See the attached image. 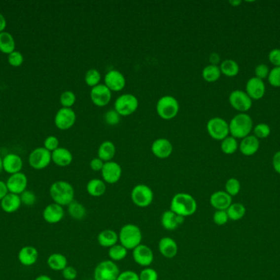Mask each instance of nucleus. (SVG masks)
<instances>
[{
    "instance_id": "32",
    "label": "nucleus",
    "mask_w": 280,
    "mask_h": 280,
    "mask_svg": "<svg viewBox=\"0 0 280 280\" xmlns=\"http://www.w3.org/2000/svg\"><path fill=\"white\" fill-rule=\"evenodd\" d=\"M47 264L53 271H63L68 266V261L62 253H53L48 256Z\"/></svg>"
},
{
    "instance_id": "31",
    "label": "nucleus",
    "mask_w": 280,
    "mask_h": 280,
    "mask_svg": "<svg viewBox=\"0 0 280 280\" xmlns=\"http://www.w3.org/2000/svg\"><path fill=\"white\" fill-rule=\"evenodd\" d=\"M116 146L111 141H105L99 146L98 150V157L104 162L112 160L116 155Z\"/></svg>"
},
{
    "instance_id": "16",
    "label": "nucleus",
    "mask_w": 280,
    "mask_h": 280,
    "mask_svg": "<svg viewBox=\"0 0 280 280\" xmlns=\"http://www.w3.org/2000/svg\"><path fill=\"white\" fill-rule=\"evenodd\" d=\"M90 99L98 107H105L111 101V91L104 84H99L91 89Z\"/></svg>"
},
{
    "instance_id": "35",
    "label": "nucleus",
    "mask_w": 280,
    "mask_h": 280,
    "mask_svg": "<svg viewBox=\"0 0 280 280\" xmlns=\"http://www.w3.org/2000/svg\"><path fill=\"white\" fill-rule=\"evenodd\" d=\"M226 212L230 220L239 221L245 216L246 209L245 205H243L242 203H232L226 210Z\"/></svg>"
},
{
    "instance_id": "50",
    "label": "nucleus",
    "mask_w": 280,
    "mask_h": 280,
    "mask_svg": "<svg viewBox=\"0 0 280 280\" xmlns=\"http://www.w3.org/2000/svg\"><path fill=\"white\" fill-rule=\"evenodd\" d=\"M23 56L18 51L12 52V54H8V62L13 67H19L23 63Z\"/></svg>"
},
{
    "instance_id": "22",
    "label": "nucleus",
    "mask_w": 280,
    "mask_h": 280,
    "mask_svg": "<svg viewBox=\"0 0 280 280\" xmlns=\"http://www.w3.org/2000/svg\"><path fill=\"white\" fill-rule=\"evenodd\" d=\"M158 251L165 258L172 259L178 253L179 246L175 239L171 237H163L158 242Z\"/></svg>"
},
{
    "instance_id": "7",
    "label": "nucleus",
    "mask_w": 280,
    "mask_h": 280,
    "mask_svg": "<svg viewBox=\"0 0 280 280\" xmlns=\"http://www.w3.org/2000/svg\"><path fill=\"white\" fill-rule=\"evenodd\" d=\"M131 198L132 202L140 208L148 207L151 205L154 193L150 187L145 184H138L135 186L131 191Z\"/></svg>"
},
{
    "instance_id": "38",
    "label": "nucleus",
    "mask_w": 280,
    "mask_h": 280,
    "mask_svg": "<svg viewBox=\"0 0 280 280\" xmlns=\"http://www.w3.org/2000/svg\"><path fill=\"white\" fill-rule=\"evenodd\" d=\"M128 254V250L124 247L121 244H116L108 249V256L113 262L123 261Z\"/></svg>"
},
{
    "instance_id": "58",
    "label": "nucleus",
    "mask_w": 280,
    "mask_h": 280,
    "mask_svg": "<svg viewBox=\"0 0 280 280\" xmlns=\"http://www.w3.org/2000/svg\"><path fill=\"white\" fill-rule=\"evenodd\" d=\"M220 55L216 54V53H212V54L210 55V64H212V65H216V66H217V64H219V62H220Z\"/></svg>"
},
{
    "instance_id": "28",
    "label": "nucleus",
    "mask_w": 280,
    "mask_h": 280,
    "mask_svg": "<svg viewBox=\"0 0 280 280\" xmlns=\"http://www.w3.org/2000/svg\"><path fill=\"white\" fill-rule=\"evenodd\" d=\"M97 240L102 247L109 249L118 243V234L112 229H105L99 233Z\"/></svg>"
},
{
    "instance_id": "10",
    "label": "nucleus",
    "mask_w": 280,
    "mask_h": 280,
    "mask_svg": "<svg viewBox=\"0 0 280 280\" xmlns=\"http://www.w3.org/2000/svg\"><path fill=\"white\" fill-rule=\"evenodd\" d=\"M229 102L234 110L240 113H246L252 106V100L241 90H233L229 96Z\"/></svg>"
},
{
    "instance_id": "54",
    "label": "nucleus",
    "mask_w": 280,
    "mask_h": 280,
    "mask_svg": "<svg viewBox=\"0 0 280 280\" xmlns=\"http://www.w3.org/2000/svg\"><path fill=\"white\" fill-rule=\"evenodd\" d=\"M268 59L275 67H280V49H274L269 53Z\"/></svg>"
},
{
    "instance_id": "23",
    "label": "nucleus",
    "mask_w": 280,
    "mask_h": 280,
    "mask_svg": "<svg viewBox=\"0 0 280 280\" xmlns=\"http://www.w3.org/2000/svg\"><path fill=\"white\" fill-rule=\"evenodd\" d=\"M184 217L179 216L171 210L163 212L161 218V224L167 231H174L184 224Z\"/></svg>"
},
{
    "instance_id": "39",
    "label": "nucleus",
    "mask_w": 280,
    "mask_h": 280,
    "mask_svg": "<svg viewBox=\"0 0 280 280\" xmlns=\"http://www.w3.org/2000/svg\"><path fill=\"white\" fill-rule=\"evenodd\" d=\"M239 145L236 138H234L232 136H228L226 138L221 141L220 149L225 155H233L239 149Z\"/></svg>"
},
{
    "instance_id": "61",
    "label": "nucleus",
    "mask_w": 280,
    "mask_h": 280,
    "mask_svg": "<svg viewBox=\"0 0 280 280\" xmlns=\"http://www.w3.org/2000/svg\"><path fill=\"white\" fill-rule=\"evenodd\" d=\"M230 4L232 5L233 7H238L239 5L241 4L242 1H237V0H233V1H230Z\"/></svg>"
},
{
    "instance_id": "26",
    "label": "nucleus",
    "mask_w": 280,
    "mask_h": 280,
    "mask_svg": "<svg viewBox=\"0 0 280 280\" xmlns=\"http://www.w3.org/2000/svg\"><path fill=\"white\" fill-rule=\"evenodd\" d=\"M23 162L19 156L16 154H9L2 160V168L7 173L15 174L22 170Z\"/></svg>"
},
{
    "instance_id": "49",
    "label": "nucleus",
    "mask_w": 280,
    "mask_h": 280,
    "mask_svg": "<svg viewBox=\"0 0 280 280\" xmlns=\"http://www.w3.org/2000/svg\"><path fill=\"white\" fill-rule=\"evenodd\" d=\"M269 73H270L269 67L265 64H258L255 69V77L261 80L268 78Z\"/></svg>"
},
{
    "instance_id": "34",
    "label": "nucleus",
    "mask_w": 280,
    "mask_h": 280,
    "mask_svg": "<svg viewBox=\"0 0 280 280\" xmlns=\"http://www.w3.org/2000/svg\"><path fill=\"white\" fill-rule=\"evenodd\" d=\"M15 41L12 35L8 32L0 33V51L3 54H10L14 52Z\"/></svg>"
},
{
    "instance_id": "36",
    "label": "nucleus",
    "mask_w": 280,
    "mask_h": 280,
    "mask_svg": "<svg viewBox=\"0 0 280 280\" xmlns=\"http://www.w3.org/2000/svg\"><path fill=\"white\" fill-rule=\"evenodd\" d=\"M220 72L228 78H234L239 73V65L233 59H225L220 64Z\"/></svg>"
},
{
    "instance_id": "41",
    "label": "nucleus",
    "mask_w": 280,
    "mask_h": 280,
    "mask_svg": "<svg viewBox=\"0 0 280 280\" xmlns=\"http://www.w3.org/2000/svg\"><path fill=\"white\" fill-rule=\"evenodd\" d=\"M225 192L230 197H236L239 195L241 191V183L239 179L235 178H230L226 181L225 185Z\"/></svg>"
},
{
    "instance_id": "20",
    "label": "nucleus",
    "mask_w": 280,
    "mask_h": 280,
    "mask_svg": "<svg viewBox=\"0 0 280 280\" xmlns=\"http://www.w3.org/2000/svg\"><path fill=\"white\" fill-rule=\"evenodd\" d=\"M65 210L62 205L52 203L47 205L43 211V218L48 224H55L63 220Z\"/></svg>"
},
{
    "instance_id": "8",
    "label": "nucleus",
    "mask_w": 280,
    "mask_h": 280,
    "mask_svg": "<svg viewBox=\"0 0 280 280\" xmlns=\"http://www.w3.org/2000/svg\"><path fill=\"white\" fill-rule=\"evenodd\" d=\"M121 273L116 262L105 260L97 265L94 271V280H116Z\"/></svg>"
},
{
    "instance_id": "17",
    "label": "nucleus",
    "mask_w": 280,
    "mask_h": 280,
    "mask_svg": "<svg viewBox=\"0 0 280 280\" xmlns=\"http://www.w3.org/2000/svg\"><path fill=\"white\" fill-rule=\"evenodd\" d=\"M27 183H28V180H27V176L24 173L20 172V173H15L10 176L6 184H7L8 193L20 196L27 190Z\"/></svg>"
},
{
    "instance_id": "3",
    "label": "nucleus",
    "mask_w": 280,
    "mask_h": 280,
    "mask_svg": "<svg viewBox=\"0 0 280 280\" xmlns=\"http://www.w3.org/2000/svg\"><path fill=\"white\" fill-rule=\"evenodd\" d=\"M230 134L234 138L244 139L253 130V121L246 113H239L233 118L230 123Z\"/></svg>"
},
{
    "instance_id": "19",
    "label": "nucleus",
    "mask_w": 280,
    "mask_h": 280,
    "mask_svg": "<svg viewBox=\"0 0 280 280\" xmlns=\"http://www.w3.org/2000/svg\"><path fill=\"white\" fill-rule=\"evenodd\" d=\"M151 151L157 158H169L173 152V145L167 138H157L152 142Z\"/></svg>"
},
{
    "instance_id": "57",
    "label": "nucleus",
    "mask_w": 280,
    "mask_h": 280,
    "mask_svg": "<svg viewBox=\"0 0 280 280\" xmlns=\"http://www.w3.org/2000/svg\"><path fill=\"white\" fill-rule=\"evenodd\" d=\"M8 190H7V184L2 181H0V201L8 194Z\"/></svg>"
},
{
    "instance_id": "6",
    "label": "nucleus",
    "mask_w": 280,
    "mask_h": 280,
    "mask_svg": "<svg viewBox=\"0 0 280 280\" xmlns=\"http://www.w3.org/2000/svg\"><path fill=\"white\" fill-rule=\"evenodd\" d=\"M139 108V100L136 95L132 94H123L117 97L115 104L114 110L121 115V117H126L133 115Z\"/></svg>"
},
{
    "instance_id": "60",
    "label": "nucleus",
    "mask_w": 280,
    "mask_h": 280,
    "mask_svg": "<svg viewBox=\"0 0 280 280\" xmlns=\"http://www.w3.org/2000/svg\"><path fill=\"white\" fill-rule=\"evenodd\" d=\"M35 280H53L49 276H45V275H42V276H38Z\"/></svg>"
},
{
    "instance_id": "14",
    "label": "nucleus",
    "mask_w": 280,
    "mask_h": 280,
    "mask_svg": "<svg viewBox=\"0 0 280 280\" xmlns=\"http://www.w3.org/2000/svg\"><path fill=\"white\" fill-rule=\"evenodd\" d=\"M104 85H106L111 92H118L126 87V78L120 71L112 69L106 73L104 78Z\"/></svg>"
},
{
    "instance_id": "24",
    "label": "nucleus",
    "mask_w": 280,
    "mask_h": 280,
    "mask_svg": "<svg viewBox=\"0 0 280 280\" xmlns=\"http://www.w3.org/2000/svg\"><path fill=\"white\" fill-rule=\"evenodd\" d=\"M39 259V251L32 246H23L18 252V261L22 266H32Z\"/></svg>"
},
{
    "instance_id": "40",
    "label": "nucleus",
    "mask_w": 280,
    "mask_h": 280,
    "mask_svg": "<svg viewBox=\"0 0 280 280\" xmlns=\"http://www.w3.org/2000/svg\"><path fill=\"white\" fill-rule=\"evenodd\" d=\"M101 80V73L99 70L95 69H91L88 70L85 73V81L86 85L93 88L100 84Z\"/></svg>"
},
{
    "instance_id": "56",
    "label": "nucleus",
    "mask_w": 280,
    "mask_h": 280,
    "mask_svg": "<svg viewBox=\"0 0 280 280\" xmlns=\"http://www.w3.org/2000/svg\"><path fill=\"white\" fill-rule=\"evenodd\" d=\"M272 165L276 173L280 174V151H277L274 155L272 159Z\"/></svg>"
},
{
    "instance_id": "55",
    "label": "nucleus",
    "mask_w": 280,
    "mask_h": 280,
    "mask_svg": "<svg viewBox=\"0 0 280 280\" xmlns=\"http://www.w3.org/2000/svg\"><path fill=\"white\" fill-rule=\"evenodd\" d=\"M104 163H105V162L102 160L101 159L96 157V158L92 159L90 161V168L94 172H101L102 169L104 168Z\"/></svg>"
},
{
    "instance_id": "12",
    "label": "nucleus",
    "mask_w": 280,
    "mask_h": 280,
    "mask_svg": "<svg viewBox=\"0 0 280 280\" xmlns=\"http://www.w3.org/2000/svg\"><path fill=\"white\" fill-rule=\"evenodd\" d=\"M134 261L143 268L149 267L154 261V254L152 249L145 244H140L132 252Z\"/></svg>"
},
{
    "instance_id": "59",
    "label": "nucleus",
    "mask_w": 280,
    "mask_h": 280,
    "mask_svg": "<svg viewBox=\"0 0 280 280\" xmlns=\"http://www.w3.org/2000/svg\"><path fill=\"white\" fill-rule=\"evenodd\" d=\"M6 26H7L6 19H5V17L0 13V33L3 32V30L5 29Z\"/></svg>"
},
{
    "instance_id": "15",
    "label": "nucleus",
    "mask_w": 280,
    "mask_h": 280,
    "mask_svg": "<svg viewBox=\"0 0 280 280\" xmlns=\"http://www.w3.org/2000/svg\"><path fill=\"white\" fill-rule=\"evenodd\" d=\"M103 180L107 184H115L118 183L122 175V168L118 163L115 161L105 162L101 171Z\"/></svg>"
},
{
    "instance_id": "44",
    "label": "nucleus",
    "mask_w": 280,
    "mask_h": 280,
    "mask_svg": "<svg viewBox=\"0 0 280 280\" xmlns=\"http://www.w3.org/2000/svg\"><path fill=\"white\" fill-rule=\"evenodd\" d=\"M121 115L116 110H110L104 115V120L106 124L110 126H116L121 121Z\"/></svg>"
},
{
    "instance_id": "30",
    "label": "nucleus",
    "mask_w": 280,
    "mask_h": 280,
    "mask_svg": "<svg viewBox=\"0 0 280 280\" xmlns=\"http://www.w3.org/2000/svg\"><path fill=\"white\" fill-rule=\"evenodd\" d=\"M86 191L93 198H100L106 193V183L103 179L93 178L88 182Z\"/></svg>"
},
{
    "instance_id": "48",
    "label": "nucleus",
    "mask_w": 280,
    "mask_h": 280,
    "mask_svg": "<svg viewBox=\"0 0 280 280\" xmlns=\"http://www.w3.org/2000/svg\"><path fill=\"white\" fill-rule=\"evenodd\" d=\"M20 198L22 200V204L27 206H32L36 202V196L32 191H25L20 195Z\"/></svg>"
},
{
    "instance_id": "21",
    "label": "nucleus",
    "mask_w": 280,
    "mask_h": 280,
    "mask_svg": "<svg viewBox=\"0 0 280 280\" xmlns=\"http://www.w3.org/2000/svg\"><path fill=\"white\" fill-rule=\"evenodd\" d=\"M210 205L215 210H226L233 203V198L225 191H217L210 195Z\"/></svg>"
},
{
    "instance_id": "2",
    "label": "nucleus",
    "mask_w": 280,
    "mask_h": 280,
    "mask_svg": "<svg viewBox=\"0 0 280 280\" xmlns=\"http://www.w3.org/2000/svg\"><path fill=\"white\" fill-rule=\"evenodd\" d=\"M49 194L53 203L62 206H68L75 200V189L66 181H57L51 185Z\"/></svg>"
},
{
    "instance_id": "13",
    "label": "nucleus",
    "mask_w": 280,
    "mask_h": 280,
    "mask_svg": "<svg viewBox=\"0 0 280 280\" xmlns=\"http://www.w3.org/2000/svg\"><path fill=\"white\" fill-rule=\"evenodd\" d=\"M76 121V115L71 108H62L56 114V127L60 130L70 129L75 124Z\"/></svg>"
},
{
    "instance_id": "18",
    "label": "nucleus",
    "mask_w": 280,
    "mask_h": 280,
    "mask_svg": "<svg viewBox=\"0 0 280 280\" xmlns=\"http://www.w3.org/2000/svg\"><path fill=\"white\" fill-rule=\"evenodd\" d=\"M245 92L251 100H261L266 93V84L263 80H261L256 77L251 78L246 81Z\"/></svg>"
},
{
    "instance_id": "1",
    "label": "nucleus",
    "mask_w": 280,
    "mask_h": 280,
    "mask_svg": "<svg viewBox=\"0 0 280 280\" xmlns=\"http://www.w3.org/2000/svg\"><path fill=\"white\" fill-rule=\"evenodd\" d=\"M170 210L185 219L195 214L198 203L195 198L188 193H176L171 200Z\"/></svg>"
},
{
    "instance_id": "43",
    "label": "nucleus",
    "mask_w": 280,
    "mask_h": 280,
    "mask_svg": "<svg viewBox=\"0 0 280 280\" xmlns=\"http://www.w3.org/2000/svg\"><path fill=\"white\" fill-rule=\"evenodd\" d=\"M76 100L75 93L71 90H66L61 95L60 102L63 108H71Z\"/></svg>"
},
{
    "instance_id": "33",
    "label": "nucleus",
    "mask_w": 280,
    "mask_h": 280,
    "mask_svg": "<svg viewBox=\"0 0 280 280\" xmlns=\"http://www.w3.org/2000/svg\"><path fill=\"white\" fill-rule=\"evenodd\" d=\"M68 212L73 219L75 220H83L87 215V210L85 205L77 200H73L72 202L68 205Z\"/></svg>"
},
{
    "instance_id": "46",
    "label": "nucleus",
    "mask_w": 280,
    "mask_h": 280,
    "mask_svg": "<svg viewBox=\"0 0 280 280\" xmlns=\"http://www.w3.org/2000/svg\"><path fill=\"white\" fill-rule=\"evenodd\" d=\"M140 280H158L159 276L155 269L151 267H146L142 269L139 274Z\"/></svg>"
},
{
    "instance_id": "52",
    "label": "nucleus",
    "mask_w": 280,
    "mask_h": 280,
    "mask_svg": "<svg viewBox=\"0 0 280 280\" xmlns=\"http://www.w3.org/2000/svg\"><path fill=\"white\" fill-rule=\"evenodd\" d=\"M62 274H63V278L65 279L66 280H75V279L77 278V271L75 267L71 266H67L62 271Z\"/></svg>"
},
{
    "instance_id": "27",
    "label": "nucleus",
    "mask_w": 280,
    "mask_h": 280,
    "mask_svg": "<svg viewBox=\"0 0 280 280\" xmlns=\"http://www.w3.org/2000/svg\"><path fill=\"white\" fill-rule=\"evenodd\" d=\"M52 160L59 167H67L72 162V154L68 149L58 147L52 152Z\"/></svg>"
},
{
    "instance_id": "62",
    "label": "nucleus",
    "mask_w": 280,
    "mask_h": 280,
    "mask_svg": "<svg viewBox=\"0 0 280 280\" xmlns=\"http://www.w3.org/2000/svg\"><path fill=\"white\" fill-rule=\"evenodd\" d=\"M3 168H2V160L0 157V173H1V171L2 170Z\"/></svg>"
},
{
    "instance_id": "45",
    "label": "nucleus",
    "mask_w": 280,
    "mask_h": 280,
    "mask_svg": "<svg viewBox=\"0 0 280 280\" xmlns=\"http://www.w3.org/2000/svg\"><path fill=\"white\" fill-rule=\"evenodd\" d=\"M212 219L214 224L218 226L225 225L230 220L226 210H215L213 214Z\"/></svg>"
},
{
    "instance_id": "5",
    "label": "nucleus",
    "mask_w": 280,
    "mask_h": 280,
    "mask_svg": "<svg viewBox=\"0 0 280 280\" xmlns=\"http://www.w3.org/2000/svg\"><path fill=\"white\" fill-rule=\"evenodd\" d=\"M157 113L164 120H172L176 117L179 111L178 100L172 95H164L157 103Z\"/></svg>"
},
{
    "instance_id": "9",
    "label": "nucleus",
    "mask_w": 280,
    "mask_h": 280,
    "mask_svg": "<svg viewBox=\"0 0 280 280\" xmlns=\"http://www.w3.org/2000/svg\"><path fill=\"white\" fill-rule=\"evenodd\" d=\"M207 130L209 136L216 141H223L230 135L229 123L222 118L210 119L207 124Z\"/></svg>"
},
{
    "instance_id": "25",
    "label": "nucleus",
    "mask_w": 280,
    "mask_h": 280,
    "mask_svg": "<svg viewBox=\"0 0 280 280\" xmlns=\"http://www.w3.org/2000/svg\"><path fill=\"white\" fill-rule=\"evenodd\" d=\"M260 148V140L256 138L254 135H249L247 137L242 139L239 143V149L244 156H251L258 151Z\"/></svg>"
},
{
    "instance_id": "4",
    "label": "nucleus",
    "mask_w": 280,
    "mask_h": 280,
    "mask_svg": "<svg viewBox=\"0 0 280 280\" xmlns=\"http://www.w3.org/2000/svg\"><path fill=\"white\" fill-rule=\"evenodd\" d=\"M119 241L127 250H132L142 243V234L136 224H127L121 227L118 233Z\"/></svg>"
},
{
    "instance_id": "11",
    "label": "nucleus",
    "mask_w": 280,
    "mask_h": 280,
    "mask_svg": "<svg viewBox=\"0 0 280 280\" xmlns=\"http://www.w3.org/2000/svg\"><path fill=\"white\" fill-rule=\"evenodd\" d=\"M52 161V153L44 148L39 147L32 151L29 156L30 165L35 169H44Z\"/></svg>"
},
{
    "instance_id": "42",
    "label": "nucleus",
    "mask_w": 280,
    "mask_h": 280,
    "mask_svg": "<svg viewBox=\"0 0 280 280\" xmlns=\"http://www.w3.org/2000/svg\"><path fill=\"white\" fill-rule=\"evenodd\" d=\"M271 127L268 124L261 122L255 126L253 128L254 136L260 139H266L271 135Z\"/></svg>"
},
{
    "instance_id": "47",
    "label": "nucleus",
    "mask_w": 280,
    "mask_h": 280,
    "mask_svg": "<svg viewBox=\"0 0 280 280\" xmlns=\"http://www.w3.org/2000/svg\"><path fill=\"white\" fill-rule=\"evenodd\" d=\"M267 78L273 87H280V67H275L271 69Z\"/></svg>"
},
{
    "instance_id": "29",
    "label": "nucleus",
    "mask_w": 280,
    "mask_h": 280,
    "mask_svg": "<svg viewBox=\"0 0 280 280\" xmlns=\"http://www.w3.org/2000/svg\"><path fill=\"white\" fill-rule=\"evenodd\" d=\"M0 205L2 210L7 213V214H12L14 212L19 210L21 205H22V200L20 198L19 195L12 194V193H8L1 201H0Z\"/></svg>"
},
{
    "instance_id": "53",
    "label": "nucleus",
    "mask_w": 280,
    "mask_h": 280,
    "mask_svg": "<svg viewBox=\"0 0 280 280\" xmlns=\"http://www.w3.org/2000/svg\"><path fill=\"white\" fill-rule=\"evenodd\" d=\"M116 280H140L139 274L134 271H122Z\"/></svg>"
},
{
    "instance_id": "51",
    "label": "nucleus",
    "mask_w": 280,
    "mask_h": 280,
    "mask_svg": "<svg viewBox=\"0 0 280 280\" xmlns=\"http://www.w3.org/2000/svg\"><path fill=\"white\" fill-rule=\"evenodd\" d=\"M58 145H59V141L54 136H49L44 141V148L50 152L57 150L58 148Z\"/></svg>"
},
{
    "instance_id": "37",
    "label": "nucleus",
    "mask_w": 280,
    "mask_h": 280,
    "mask_svg": "<svg viewBox=\"0 0 280 280\" xmlns=\"http://www.w3.org/2000/svg\"><path fill=\"white\" fill-rule=\"evenodd\" d=\"M202 76L204 80L208 82H215L220 79L221 76L220 67L216 65L209 64L208 66L203 69Z\"/></svg>"
}]
</instances>
